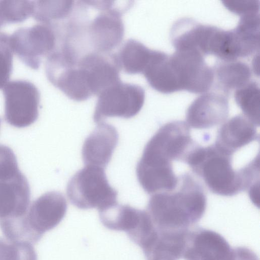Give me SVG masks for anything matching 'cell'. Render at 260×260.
I'll use <instances>...</instances> for the list:
<instances>
[{"label": "cell", "mask_w": 260, "mask_h": 260, "mask_svg": "<svg viewBox=\"0 0 260 260\" xmlns=\"http://www.w3.org/2000/svg\"><path fill=\"white\" fill-rule=\"evenodd\" d=\"M185 122L173 121L161 126L145 145L136 167L138 182L145 192L154 194L175 189L179 181L174 160L184 162L196 146Z\"/></svg>", "instance_id": "obj_1"}, {"label": "cell", "mask_w": 260, "mask_h": 260, "mask_svg": "<svg viewBox=\"0 0 260 260\" xmlns=\"http://www.w3.org/2000/svg\"><path fill=\"white\" fill-rule=\"evenodd\" d=\"M177 187L154 193L149 199L146 211L158 230H188L205 212L207 198L204 190L189 174L181 175Z\"/></svg>", "instance_id": "obj_2"}, {"label": "cell", "mask_w": 260, "mask_h": 260, "mask_svg": "<svg viewBox=\"0 0 260 260\" xmlns=\"http://www.w3.org/2000/svg\"><path fill=\"white\" fill-rule=\"evenodd\" d=\"M232 156L215 144L206 147L196 145L184 162L203 179L212 192L230 197L246 190L247 187L244 169H233Z\"/></svg>", "instance_id": "obj_3"}, {"label": "cell", "mask_w": 260, "mask_h": 260, "mask_svg": "<svg viewBox=\"0 0 260 260\" xmlns=\"http://www.w3.org/2000/svg\"><path fill=\"white\" fill-rule=\"evenodd\" d=\"M67 194L71 203L81 209L99 211L117 203V191L109 183L104 168L85 166L70 179Z\"/></svg>", "instance_id": "obj_4"}, {"label": "cell", "mask_w": 260, "mask_h": 260, "mask_svg": "<svg viewBox=\"0 0 260 260\" xmlns=\"http://www.w3.org/2000/svg\"><path fill=\"white\" fill-rule=\"evenodd\" d=\"M58 34L55 25L39 23L20 28L10 36L13 53L27 66L38 69L42 58L56 49Z\"/></svg>", "instance_id": "obj_5"}, {"label": "cell", "mask_w": 260, "mask_h": 260, "mask_svg": "<svg viewBox=\"0 0 260 260\" xmlns=\"http://www.w3.org/2000/svg\"><path fill=\"white\" fill-rule=\"evenodd\" d=\"M115 1H97L100 12L86 28L91 52L110 53L121 42L124 25L121 16L131 6L119 8Z\"/></svg>", "instance_id": "obj_6"}, {"label": "cell", "mask_w": 260, "mask_h": 260, "mask_svg": "<svg viewBox=\"0 0 260 260\" xmlns=\"http://www.w3.org/2000/svg\"><path fill=\"white\" fill-rule=\"evenodd\" d=\"M98 96L93 120L99 124L108 117L132 118L141 111L145 101V91L141 86L121 81Z\"/></svg>", "instance_id": "obj_7"}, {"label": "cell", "mask_w": 260, "mask_h": 260, "mask_svg": "<svg viewBox=\"0 0 260 260\" xmlns=\"http://www.w3.org/2000/svg\"><path fill=\"white\" fill-rule=\"evenodd\" d=\"M67 210V201L58 191L47 192L34 201L21 218L32 244L37 243L45 232L55 228L65 216Z\"/></svg>", "instance_id": "obj_8"}, {"label": "cell", "mask_w": 260, "mask_h": 260, "mask_svg": "<svg viewBox=\"0 0 260 260\" xmlns=\"http://www.w3.org/2000/svg\"><path fill=\"white\" fill-rule=\"evenodd\" d=\"M5 99V118L18 128L28 126L39 116L40 94L31 82L23 80L8 82L3 88Z\"/></svg>", "instance_id": "obj_9"}, {"label": "cell", "mask_w": 260, "mask_h": 260, "mask_svg": "<svg viewBox=\"0 0 260 260\" xmlns=\"http://www.w3.org/2000/svg\"><path fill=\"white\" fill-rule=\"evenodd\" d=\"M170 59L181 90L204 93L212 87L214 81L213 69L197 50H176Z\"/></svg>", "instance_id": "obj_10"}, {"label": "cell", "mask_w": 260, "mask_h": 260, "mask_svg": "<svg viewBox=\"0 0 260 260\" xmlns=\"http://www.w3.org/2000/svg\"><path fill=\"white\" fill-rule=\"evenodd\" d=\"M228 96L222 92H207L195 99L187 109L186 123L196 129L222 124L229 114Z\"/></svg>", "instance_id": "obj_11"}, {"label": "cell", "mask_w": 260, "mask_h": 260, "mask_svg": "<svg viewBox=\"0 0 260 260\" xmlns=\"http://www.w3.org/2000/svg\"><path fill=\"white\" fill-rule=\"evenodd\" d=\"M185 260H233V249L219 234L209 230L191 231Z\"/></svg>", "instance_id": "obj_12"}, {"label": "cell", "mask_w": 260, "mask_h": 260, "mask_svg": "<svg viewBox=\"0 0 260 260\" xmlns=\"http://www.w3.org/2000/svg\"><path fill=\"white\" fill-rule=\"evenodd\" d=\"M191 231H169L156 228L141 247L146 260H179L183 258Z\"/></svg>", "instance_id": "obj_13"}, {"label": "cell", "mask_w": 260, "mask_h": 260, "mask_svg": "<svg viewBox=\"0 0 260 260\" xmlns=\"http://www.w3.org/2000/svg\"><path fill=\"white\" fill-rule=\"evenodd\" d=\"M118 141L115 127L104 122L99 123L86 138L82 149L85 166L105 168L110 162Z\"/></svg>", "instance_id": "obj_14"}, {"label": "cell", "mask_w": 260, "mask_h": 260, "mask_svg": "<svg viewBox=\"0 0 260 260\" xmlns=\"http://www.w3.org/2000/svg\"><path fill=\"white\" fill-rule=\"evenodd\" d=\"M30 190L22 173L11 179L0 180V219L24 216L29 207Z\"/></svg>", "instance_id": "obj_15"}, {"label": "cell", "mask_w": 260, "mask_h": 260, "mask_svg": "<svg viewBox=\"0 0 260 260\" xmlns=\"http://www.w3.org/2000/svg\"><path fill=\"white\" fill-rule=\"evenodd\" d=\"M213 29V25L201 24L190 18L180 19L172 27V43L176 50H197L207 55Z\"/></svg>", "instance_id": "obj_16"}, {"label": "cell", "mask_w": 260, "mask_h": 260, "mask_svg": "<svg viewBox=\"0 0 260 260\" xmlns=\"http://www.w3.org/2000/svg\"><path fill=\"white\" fill-rule=\"evenodd\" d=\"M258 139L256 126L241 114L226 120L222 124L214 144L233 155L240 148Z\"/></svg>", "instance_id": "obj_17"}, {"label": "cell", "mask_w": 260, "mask_h": 260, "mask_svg": "<svg viewBox=\"0 0 260 260\" xmlns=\"http://www.w3.org/2000/svg\"><path fill=\"white\" fill-rule=\"evenodd\" d=\"M143 74L149 85L161 93L180 91L170 56L164 52L153 50Z\"/></svg>", "instance_id": "obj_18"}, {"label": "cell", "mask_w": 260, "mask_h": 260, "mask_svg": "<svg viewBox=\"0 0 260 260\" xmlns=\"http://www.w3.org/2000/svg\"><path fill=\"white\" fill-rule=\"evenodd\" d=\"M218 90L227 96L250 81L251 71L245 62L238 60H220L213 69Z\"/></svg>", "instance_id": "obj_19"}, {"label": "cell", "mask_w": 260, "mask_h": 260, "mask_svg": "<svg viewBox=\"0 0 260 260\" xmlns=\"http://www.w3.org/2000/svg\"><path fill=\"white\" fill-rule=\"evenodd\" d=\"M145 211L128 205L118 203L99 211L100 220L107 229L124 231L127 235L133 231L140 222Z\"/></svg>", "instance_id": "obj_20"}, {"label": "cell", "mask_w": 260, "mask_h": 260, "mask_svg": "<svg viewBox=\"0 0 260 260\" xmlns=\"http://www.w3.org/2000/svg\"><path fill=\"white\" fill-rule=\"evenodd\" d=\"M153 52L141 42L127 40L116 54L120 69L129 74L143 73Z\"/></svg>", "instance_id": "obj_21"}, {"label": "cell", "mask_w": 260, "mask_h": 260, "mask_svg": "<svg viewBox=\"0 0 260 260\" xmlns=\"http://www.w3.org/2000/svg\"><path fill=\"white\" fill-rule=\"evenodd\" d=\"M73 1H34L32 17L39 23L54 24L68 16L73 8Z\"/></svg>", "instance_id": "obj_22"}, {"label": "cell", "mask_w": 260, "mask_h": 260, "mask_svg": "<svg viewBox=\"0 0 260 260\" xmlns=\"http://www.w3.org/2000/svg\"><path fill=\"white\" fill-rule=\"evenodd\" d=\"M234 98L243 115L255 126H258L260 123L258 84L256 82L250 81L235 91Z\"/></svg>", "instance_id": "obj_23"}, {"label": "cell", "mask_w": 260, "mask_h": 260, "mask_svg": "<svg viewBox=\"0 0 260 260\" xmlns=\"http://www.w3.org/2000/svg\"><path fill=\"white\" fill-rule=\"evenodd\" d=\"M34 1H0V17L4 24L23 21L32 16Z\"/></svg>", "instance_id": "obj_24"}, {"label": "cell", "mask_w": 260, "mask_h": 260, "mask_svg": "<svg viewBox=\"0 0 260 260\" xmlns=\"http://www.w3.org/2000/svg\"><path fill=\"white\" fill-rule=\"evenodd\" d=\"M0 260H37V255L30 243L0 238Z\"/></svg>", "instance_id": "obj_25"}, {"label": "cell", "mask_w": 260, "mask_h": 260, "mask_svg": "<svg viewBox=\"0 0 260 260\" xmlns=\"http://www.w3.org/2000/svg\"><path fill=\"white\" fill-rule=\"evenodd\" d=\"M13 54L10 36L0 32V89L9 82L13 66Z\"/></svg>", "instance_id": "obj_26"}, {"label": "cell", "mask_w": 260, "mask_h": 260, "mask_svg": "<svg viewBox=\"0 0 260 260\" xmlns=\"http://www.w3.org/2000/svg\"><path fill=\"white\" fill-rule=\"evenodd\" d=\"M20 173L13 150L8 146L0 144V180L12 178Z\"/></svg>", "instance_id": "obj_27"}, {"label": "cell", "mask_w": 260, "mask_h": 260, "mask_svg": "<svg viewBox=\"0 0 260 260\" xmlns=\"http://www.w3.org/2000/svg\"><path fill=\"white\" fill-rule=\"evenodd\" d=\"M222 2L228 10L240 16L259 12V1H225Z\"/></svg>", "instance_id": "obj_28"}, {"label": "cell", "mask_w": 260, "mask_h": 260, "mask_svg": "<svg viewBox=\"0 0 260 260\" xmlns=\"http://www.w3.org/2000/svg\"><path fill=\"white\" fill-rule=\"evenodd\" d=\"M233 260H258L256 254L250 249L245 247L233 249Z\"/></svg>", "instance_id": "obj_29"}, {"label": "cell", "mask_w": 260, "mask_h": 260, "mask_svg": "<svg viewBox=\"0 0 260 260\" xmlns=\"http://www.w3.org/2000/svg\"><path fill=\"white\" fill-rule=\"evenodd\" d=\"M3 24H3V23L2 21V19H1V17H0V27H1Z\"/></svg>", "instance_id": "obj_30"}, {"label": "cell", "mask_w": 260, "mask_h": 260, "mask_svg": "<svg viewBox=\"0 0 260 260\" xmlns=\"http://www.w3.org/2000/svg\"><path fill=\"white\" fill-rule=\"evenodd\" d=\"M0 124H1V119H0Z\"/></svg>", "instance_id": "obj_31"}]
</instances>
